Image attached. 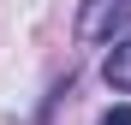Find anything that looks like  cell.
Returning <instances> with one entry per match:
<instances>
[{"mask_svg":"<svg viewBox=\"0 0 131 125\" xmlns=\"http://www.w3.org/2000/svg\"><path fill=\"white\" fill-rule=\"evenodd\" d=\"M101 77H107V89L131 95V36H113V48L101 60Z\"/></svg>","mask_w":131,"mask_h":125,"instance_id":"cell-2","label":"cell"},{"mask_svg":"<svg viewBox=\"0 0 131 125\" xmlns=\"http://www.w3.org/2000/svg\"><path fill=\"white\" fill-rule=\"evenodd\" d=\"M101 125H131V107H107V113H101Z\"/></svg>","mask_w":131,"mask_h":125,"instance_id":"cell-3","label":"cell"},{"mask_svg":"<svg viewBox=\"0 0 131 125\" xmlns=\"http://www.w3.org/2000/svg\"><path fill=\"white\" fill-rule=\"evenodd\" d=\"M131 24V0H83L78 6V42H113Z\"/></svg>","mask_w":131,"mask_h":125,"instance_id":"cell-1","label":"cell"}]
</instances>
